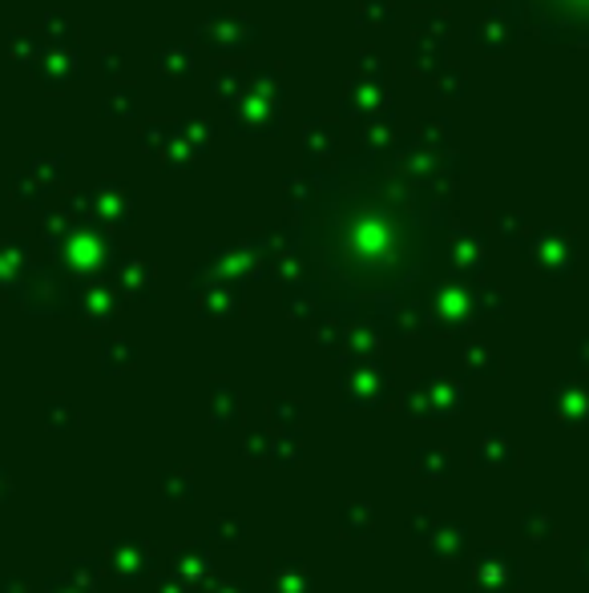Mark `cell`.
Returning a JSON list of instances; mask_svg holds the SVG:
<instances>
[{"label": "cell", "mask_w": 589, "mask_h": 593, "mask_svg": "<svg viewBox=\"0 0 589 593\" xmlns=\"http://www.w3.org/2000/svg\"><path fill=\"white\" fill-rule=\"evenodd\" d=\"M525 21L553 41H589V0H513Z\"/></svg>", "instance_id": "6da1fadb"}]
</instances>
